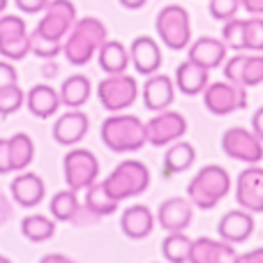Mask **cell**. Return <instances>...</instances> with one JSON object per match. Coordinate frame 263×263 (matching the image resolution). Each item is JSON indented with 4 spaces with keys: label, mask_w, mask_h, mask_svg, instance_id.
I'll return each mask as SVG.
<instances>
[{
    "label": "cell",
    "mask_w": 263,
    "mask_h": 263,
    "mask_svg": "<svg viewBox=\"0 0 263 263\" xmlns=\"http://www.w3.org/2000/svg\"><path fill=\"white\" fill-rule=\"evenodd\" d=\"M77 23V7L72 0H49L44 16L30 32V53L37 58H55L63 51V42Z\"/></svg>",
    "instance_id": "cell-1"
},
{
    "label": "cell",
    "mask_w": 263,
    "mask_h": 263,
    "mask_svg": "<svg viewBox=\"0 0 263 263\" xmlns=\"http://www.w3.org/2000/svg\"><path fill=\"white\" fill-rule=\"evenodd\" d=\"M106 42V26L95 16L77 18L72 30L63 42V53L69 65L83 67L97 55L100 46Z\"/></svg>",
    "instance_id": "cell-2"
},
{
    "label": "cell",
    "mask_w": 263,
    "mask_h": 263,
    "mask_svg": "<svg viewBox=\"0 0 263 263\" xmlns=\"http://www.w3.org/2000/svg\"><path fill=\"white\" fill-rule=\"evenodd\" d=\"M102 143L114 153H136L148 143V132L145 123L132 114H118L109 116L100 127Z\"/></svg>",
    "instance_id": "cell-3"
},
{
    "label": "cell",
    "mask_w": 263,
    "mask_h": 263,
    "mask_svg": "<svg viewBox=\"0 0 263 263\" xmlns=\"http://www.w3.org/2000/svg\"><path fill=\"white\" fill-rule=\"evenodd\" d=\"M231 192V176L219 164L203 166L187 185V199L199 210H213Z\"/></svg>",
    "instance_id": "cell-4"
},
{
    "label": "cell",
    "mask_w": 263,
    "mask_h": 263,
    "mask_svg": "<svg viewBox=\"0 0 263 263\" xmlns=\"http://www.w3.org/2000/svg\"><path fill=\"white\" fill-rule=\"evenodd\" d=\"M102 182L116 201H125L141 196L150 187V168L139 159H125Z\"/></svg>",
    "instance_id": "cell-5"
},
{
    "label": "cell",
    "mask_w": 263,
    "mask_h": 263,
    "mask_svg": "<svg viewBox=\"0 0 263 263\" xmlns=\"http://www.w3.org/2000/svg\"><path fill=\"white\" fill-rule=\"evenodd\" d=\"M157 37L166 49L182 51L192 42V18L182 5H164L155 18Z\"/></svg>",
    "instance_id": "cell-6"
},
{
    "label": "cell",
    "mask_w": 263,
    "mask_h": 263,
    "mask_svg": "<svg viewBox=\"0 0 263 263\" xmlns=\"http://www.w3.org/2000/svg\"><path fill=\"white\" fill-rule=\"evenodd\" d=\"M141 95L139 83L134 77H129L127 72L120 74H106V79H102L97 86V100L111 114L129 109L136 102V97Z\"/></svg>",
    "instance_id": "cell-7"
},
{
    "label": "cell",
    "mask_w": 263,
    "mask_h": 263,
    "mask_svg": "<svg viewBox=\"0 0 263 263\" xmlns=\"http://www.w3.org/2000/svg\"><path fill=\"white\" fill-rule=\"evenodd\" d=\"M63 173L69 190L83 192L100 180V159L88 148H72L63 157Z\"/></svg>",
    "instance_id": "cell-8"
},
{
    "label": "cell",
    "mask_w": 263,
    "mask_h": 263,
    "mask_svg": "<svg viewBox=\"0 0 263 263\" xmlns=\"http://www.w3.org/2000/svg\"><path fill=\"white\" fill-rule=\"evenodd\" d=\"M203 104L213 116H229L247 106V88L233 81H213L203 90Z\"/></svg>",
    "instance_id": "cell-9"
},
{
    "label": "cell",
    "mask_w": 263,
    "mask_h": 263,
    "mask_svg": "<svg viewBox=\"0 0 263 263\" xmlns=\"http://www.w3.org/2000/svg\"><path fill=\"white\" fill-rule=\"evenodd\" d=\"M30 53V32L16 14H0V55L7 60H23Z\"/></svg>",
    "instance_id": "cell-10"
},
{
    "label": "cell",
    "mask_w": 263,
    "mask_h": 263,
    "mask_svg": "<svg viewBox=\"0 0 263 263\" xmlns=\"http://www.w3.org/2000/svg\"><path fill=\"white\" fill-rule=\"evenodd\" d=\"M222 150L227 157L242 164H259L263 159V141L245 127H229L224 132Z\"/></svg>",
    "instance_id": "cell-11"
},
{
    "label": "cell",
    "mask_w": 263,
    "mask_h": 263,
    "mask_svg": "<svg viewBox=\"0 0 263 263\" xmlns=\"http://www.w3.org/2000/svg\"><path fill=\"white\" fill-rule=\"evenodd\" d=\"M145 132H148V143L155 145V148H162V145L173 143V141L182 139L187 134V120L178 111L164 109L157 111L145 123Z\"/></svg>",
    "instance_id": "cell-12"
},
{
    "label": "cell",
    "mask_w": 263,
    "mask_h": 263,
    "mask_svg": "<svg viewBox=\"0 0 263 263\" xmlns=\"http://www.w3.org/2000/svg\"><path fill=\"white\" fill-rule=\"evenodd\" d=\"M236 201L252 215L263 213V166L247 164L236 178Z\"/></svg>",
    "instance_id": "cell-13"
},
{
    "label": "cell",
    "mask_w": 263,
    "mask_h": 263,
    "mask_svg": "<svg viewBox=\"0 0 263 263\" xmlns=\"http://www.w3.org/2000/svg\"><path fill=\"white\" fill-rule=\"evenodd\" d=\"M194 222V203L187 196H171L157 208V224L166 233L185 231Z\"/></svg>",
    "instance_id": "cell-14"
},
{
    "label": "cell",
    "mask_w": 263,
    "mask_h": 263,
    "mask_svg": "<svg viewBox=\"0 0 263 263\" xmlns=\"http://www.w3.org/2000/svg\"><path fill=\"white\" fill-rule=\"evenodd\" d=\"M254 215L245 208H236L229 210L219 217L217 222V236L222 240L231 242V245H240V242H247L254 233Z\"/></svg>",
    "instance_id": "cell-15"
},
{
    "label": "cell",
    "mask_w": 263,
    "mask_h": 263,
    "mask_svg": "<svg viewBox=\"0 0 263 263\" xmlns=\"http://www.w3.org/2000/svg\"><path fill=\"white\" fill-rule=\"evenodd\" d=\"M141 100H143V106L153 114L157 111H164L173 104L176 100V86H173V79L166 77V74H150L145 79L143 88H141Z\"/></svg>",
    "instance_id": "cell-16"
},
{
    "label": "cell",
    "mask_w": 263,
    "mask_h": 263,
    "mask_svg": "<svg viewBox=\"0 0 263 263\" xmlns=\"http://www.w3.org/2000/svg\"><path fill=\"white\" fill-rule=\"evenodd\" d=\"M238 252L231 242L222 238H196L192 240V256L190 263H236Z\"/></svg>",
    "instance_id": "cell-17"
},
{
    "label": "cell",
    "mask_w": 263,
    "mask_h": 263,
    "mask_svg": "<svg viewBox=\"0 0 263 263\" xmlns=\"http://www.w3.org/2000/svg\"><path fill=\"white\" fill-rule=\"evenodd\" d=\"M129 65L143 77L155 74L162 67V49L150 35H139L129 44Z\"/></svg>",
    "instance_id": "cell-18"
},
{
    "label": "cell",
    "mask_w": 263,
    "mask_h": 263,
    "mask_svg": "<svg viewBox=\"0 0 263 263\" xmlns=\"http://www.w3.org/2000/svg\"><path fill=\"white\" fill-rule=\"evenodd\" d=\"M88 129H90V120H88V116L83 114L81 109H69L67 114H63L58 120L53 123V129H51V134H53V141L60 145H77L79 141H83V136L88 134Z\"/></svg>",
    "instance_id": "cell-19"
},
{
    "label": "cell",
    "mask_w": 263,
    "mask_h": 263,
    "mask_svg": "<svg viewBox=\"0 0 263 263\" xmlns=\"http://www.w3.org/2000/svg\"><path fill=\"white\" fill-rule=\"evenodd\" d=\"M227 44L217 37H199L187 46V60L201 65L203 69L213 72V69L222 67L227 60Z\"/></svg>",
    "instance_id": "cell-20"
},
{
    "label": "cell",
    "mask_w": 263,
    "mask_h": 263,
    "mask_svg": "<svg viewBox=\"0 0 263 263\" xmlns=\"http://www.w3.org/2000/svg\"><path fill=\"white\" fill-rule=\"evenodd\" d=\"M9 192H12V199L16 201L21 208H35V205H40L42 201H44L46 185L37 173L21 171L9 182Z\"/></svg>",
    "instance_id": "cell-21"
},
{
    "label": "cell",
    "mask_w": 263,
    "mask_h": 263,
    "mask_svg": "<svg viewBox=\"0 0 263 263\" xmlns=\"http://www.w3.org/2000/svg\"><path fill=\"white\" fill-rule=\"evenodd\" d=\"M120 229L129 240H143L153 233L155 229V215L148 205L143 203H134L129 208L123 210L120 215Z\"/></svg>",
    "instance_id": "cell-22"
},
{
    "label": "cell",
    "mask_w": 263,
    "mask_h": 263,
    "mask_svg": "<svg viewBox=\"0 0 263 263\" xmlns=\"http://www.w3.org/2000/svg\"><path fill=\"white\" fill-rule=\"evenodd\" d=\"M26 106L35 118L46 120V118H51V116H55V111L63 104H60V95L53 86H49V83H37V86H32L30 90L26 92Z\"/></svg>",
    "instance_id": "cell-23"
},
{
    "label": "cell",
    "mask_w": 263,
    "mask_h": 263,
    "mask_svg": "<svg viewBox=\"0 0 263 263\" xmlns=\"http://www.w3.org/2000/svg\"><path fill=\"white\" fill-rule=\"evenodd\" d=\"M210 83V72L203 69L201 65L185 60L176 67V88L187 97L201 95L205 90V86Z\"/></svg>",
    "instance_id": "cell-24"
},
{
    "label": "cell",
    "mask_w": 263,
    "mask_h": 263,
    "mask_svg": "<svg viewBox=\"0 0 263 263\" xmlns=\"http://www.w3.org/2000/svg\"><path fill=\"white\" fill-rule=\"evenodd\" d=\"M194 162H196V148L190 141L178 139V141H173V143H168V150H166V155H164L162 173L166 178L176 176V173H185Z\"/></svg>",
    "instance_id": "cell-25"
},
{
    "label": "cell",
    "mask_w": 263,
    "mask_h": 263,
    "mask_svg": "<svg viewBox=\"0 0 263 263\" xmlns=\"http://www.w3.org/2000/svg\"><path fill=\"white\" fill-rule=\"evenodd\" d=\"M92 92V83L86 74H72L63 81L58 95H60V104L67 109H81Z\"/></svg>",
    "instance_id": "cell-26"
},
{
    "label": "cell",
    "mask_w": 263,
    "mask_h": 263,
    "mask_svg": "<svg viewBox=\"0 0 263 263\" xmlns=\"http://www.w3.org/2000/svg\"><path fill=\"white\" fill-rule=\"evenodd\" d=\"M97 60H100V67L106 74H120L127 72L129 67V49L118 40H106L104 44L97 51Z\"/></svg>",
    "instance_id": "cell-27"
},
{
    "label": "cell",
    "mask_w": 263,
    "mask_h": 263,
    "mask_svg": "<svg viewBox=\"0 0 263 263\" xmlns=\"http://www.w3.org/2000/svg\"><path fill=\"white\" fill-rule=\"evenodd\" d=\"M83 192H86V196H83V205H86L92 215H97V217H106V215H114L116 210H118L120 201H116L114 196L106 192L104 182L95 180L90 187H86Z\"/></svg>",
    "instance_id": "cell-28"
},
{
    "label": "cell",
    "mask_w": 263,
    "mask_h": 263,
    "mask_svg": "<svg viewBox=\"0 0 263 263\" xmlns=\"http://www.w3.org/2000/svg\"><path fill=\"white\" fill-rule=\"evenodd\" d=\"M9 157H12L14 171H26L28 164L35 159V141L26 132H16L9 136Z\"/></svg>",
    "instance_id": "cell-29"
},
{
    "label": "cell",
    "mask_w": 263,
    "mask_h": 263,
    "mask_svg": "<svg viewBox=\"0 0 263 263\" xmlns=\"http://www.w3.org/2000/svg\"><path fill=\"white\" fill-rule=\"evenodd\" d=\"M162 256L168 263H190L192 238L182 231H171L162 240Z\"/></svg>",
    "instance_id": "cell-30"
},
{
    "label": "cell",
    "mask_w": 263,
    "mask_h": 263,
    "mask_svg": "<svg viewBox=\"0 0 263 263\" xmlns=\"http://www.w3.org/2000/svg\"><path fill=\"white\" fill-rule=\"evenodd\" d=\"M21 233L30 242H46L53 238L55 222L46 215H28L21 219Z\"/></svg>",
    "instance_id": "cell-31"
},
{
    "label": "cell",
    "mask_w": 263,
    "mask_h": 263,
    "mask_svg": "<svg viewBox=\"0 0 263 263\" xmlns=\"http://www.w3.org/2000/svg\"><path fill=\"white\" fill-rule=\"evenodd\" d=\"M79 192L74 190H60L53 194V199H51L49 203V210L51 215H53L55 222H72L74 215H77L79 205H81V201H79Z\"/></svg>",
    "instance_id": "cell-32"
},
{
    "label": "cell",
    "mask_w": 263,
    "mask_h": 263,
    "mask_svg": "<svg viewBox=\"0 0 263 263\" xmlns=\"http://www.w3.org/2000/svg\"><path fill=\"white\" fill-rule=\"evenodd\" d=\"M222 42L231 51H245V18H229L222 26Z\"/></svg>",
    "instance_id": "cell-33"
},
{
    "label": "cell",
    "mask_w": 263,
    "mask_h": 263,
    "mask_svg": "<svg viewBox=\"0 0 263 263\" xmlns=\"http://www.w3.org/2000/svg\"><path fill=\"white\" fill-rule=\"evenodd\" d=\"M240 86L245 88H254L263 83V53H252L245 55L242 60V69H240Z\"/></svg>",
    "instance_id": "cell-34"
},
{
    "label": "cell",
    "mask_w": 263,
    "mask_h": 263,
    "mask_svg": "<svg viewBox=\"0 0 263 263\" xmlns=\"http://www.w3.org/2000/svg\"><path fill=\"white\" fill-rule=\"evenodd\" d=\"M23 104H26V92L21 90L18 83H12V86L0 88V116H3V118L16 114Z\"/></svg>",
    "instance_id": "cell-35"
},
{
    "label": "cell",
    "mask_w": 263,
    "mask_h": 263,
    "mask_svg": "<svg viewBox=\"0 0 263 263\" xmlns=\"http://www.w3.org/2000/svg\"><path fill=\"white\" fill-rule=\"evenodd\" d=\"M245 51L263 53V16L245 18Z\"/></svg>",
    "instance_id": "cell-36"
},
{
    "label": "cell",
    "mask_w": 263,
    "mask_h": 263,
    "mask_svg": "<svg viewBox=\"0 0 263 263\" xmlns=\"http://www.w3.org/2000/svg\"><path fill=\"white\" fill-rule=\"evenodd\" d=\"M240 9V0H208V12L215 21H229Z\"/></svg>",
    "instance_id": "cell-37"
},
{
    "label": "cell",
    "mask_w": 263,
    "mask_h": 263,
    "mask_svg": "<svg viewBox=\"0 0 263 263\" xmlns=\"http://www.w3.org/2000/svg\"><path fill=\"white\" fill-rule=\"evenodd\" d=\"M12 83H18V72L12 65V60H0V88L3 86H12Z\"/></svg>",
    "instance_id": "cell-38"
},
{
    "label": "cell",
    "mask_w": 263,
    "mask_h": 263,
    "mask_svg": "<svg viewBox=\"0 0 263 263\" xmlns=\"http://www.w3.org/2000/svg\"><path fill=\"white\" fill-rule=\"evenodd\" d=\"M14 5H16L23 14H40V12H44L49 0H14Z\"/></svg>",
    "instance_id": "cell-39"
},
{
    "label": "cell",
    "mask_w": 263,
    "mask_h": 263,
    "mask_svg": "<svg viewBox=\"0 0 263 263\" xmlns=\"http://www.w3.org/2000/svg\"><path fill=\"white\" fill-rule=\"evenodd\" d=\"M12 157H9V139H0V176L12 173Z\"/></svg>",
    "instance_id": "cell-40"
},
{
    "label": "cell",
    "mask_w": 263,
    "mask_h": 263,
    "mask_svg": "<svg viewBox=\"0 0 263 263\" xmlns=\"http://www.w3.org/2000/svg\"><path fill=\"white\" fill-rule=\"evenodd\" d=\"M240 7L250 16H263V0H240Z\"/></svg>",
    "instance_id": "cell-41"
},
{
    "label": "cell",
    "mask_w": 263,
    "mask_h": 263,
    "mask_svg": "<svg viewBox=\"0 0 263 263\" xmlns=\"http://www.w3.org/2000/svg\"><path fill=\"white\" fill-rule=\"evenodd\" d=\"M238 263H263V247H254L245 254H238Z\"/></svg>",
    "instance_id": "cell-42"
},
{
    "label": "cell",
    "mask_w": 263,
    "mask_h": 263,
    "mask_svg": "<svg viewBox=\"0 0 263 263\" xmlns=\"http://www.w3.org/2000/svg\"><path fill=\"white\" fill-rule=\"evenodd\" d=\"M252 132H254V134L263 141V106L261 109H256L254 116H252Z\"/></svg>",
    "instance_id": "cell-43"
},
{
    "label": "cell",
    "mask_w": 263,
    "mask_h": 263,
    "mask_svg": "<svg viewBox=\"0 0 263 263\" xmlns=\"http://www.w3.org/2000/svg\"><path fill=\"white\" fill-rule=\"evenodd\" d=\"M9 217H12V203L7 201V196L0 194V227H3Z\"/></svg>",
    "instance_id": "cell-44"
},
{
    "label": "cell",
    "mask_w": 263,
    "mask_h": 263,
    "mask_svg": "<svg viewBox=\"0 0 263 263\" xmlns=\"http://www.w3.org/2000/svg\"><path fill=\"white\" fill-rule=\"evenodd\" d=\"M72 259L69 256H65V254H46V256H42V263H69Z\"/></svg>",
    "instance_id": "cell-45"
},
{
    "label": "cell",
    "mask_w": 263,
    "mask_h": 263,
    "mask_svg": "<svg viewBox=\"0 0 263 263\" xmlns=\"http://www.w3.org/2000/svg\"><path fill=\"white\" fill-rule=\"evenodd\" d=\"M118 3L123 5L125 9H141V7H145L148 0H118Z\"/></svg>",
    "instance_id": "cell-46"
},
{
    "label": "cell",
    "mask_w": 263,
    "mask_h": 263,
    "mask_svg": "<svg viewBox=\"0 0 263 263\" xmlns=\"http://www.w3.org/2000/svg\"><path fill=\"white\" fill-rule=\"evenodd\" d=\"M5 9H7V0H0V14H5Z\"/></svg>",
    "instance_id": "cell-47"
},
{
    "label": "cell",
    "mask_w": 263,
    "mask_h": 263,
    "mask_svg": "<svg viewBox=\"0 0 263 263\" xmlns=\"http://www.w3.org/2000/svg\"><path fill=\"white\" fill-rule=\"evenodd\" d=\"M0 263H7V259H5V256H3V254H0Z\"/></svg>",
    "instance_id": "cell-48"
}]
</instances>
